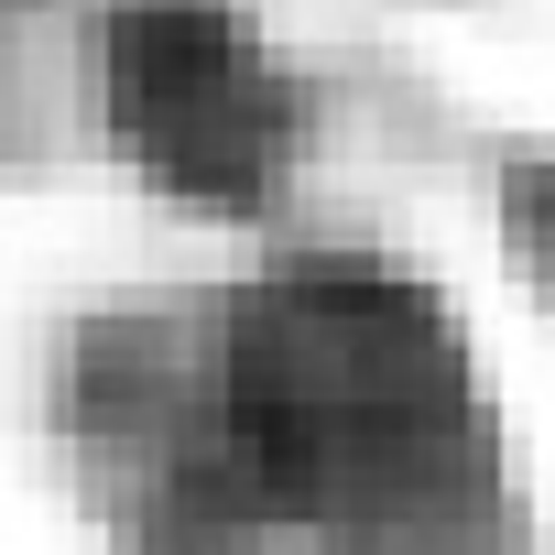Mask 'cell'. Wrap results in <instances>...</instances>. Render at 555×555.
<instances>
[{
	"mask_svg": "<svg viewBox=\"0 0 555 555\" xmlns=\"http://www.w3.org/2000/svg\"><path fill=\"white\" fill-rule=\"evenodd\" d=\"M66 447L131 555H533L501 392L382 250L109 306L66 360Z\"/></svg>",
	"mask_w": 555,
	"mask_h": 555,
	"instance_id": "obj_1",
	"label": "cell"
},
{
	"mask_svg": "<svg viewBox=\"0 0 555 555\" xmlns=\"http://www.w3.org/2000/svg\"><path fill=\"white\" fill-rule=\"evenodd\" d=\"M99 131L109 153L196 218H272L306 175L317 99L229 0H120L99 23Z\"/></svg>",
	"mask_w": 555,
	"mask_h": 555,
	"instance_id": "obj_2",
	"label": "cell"
}]
</instances>
